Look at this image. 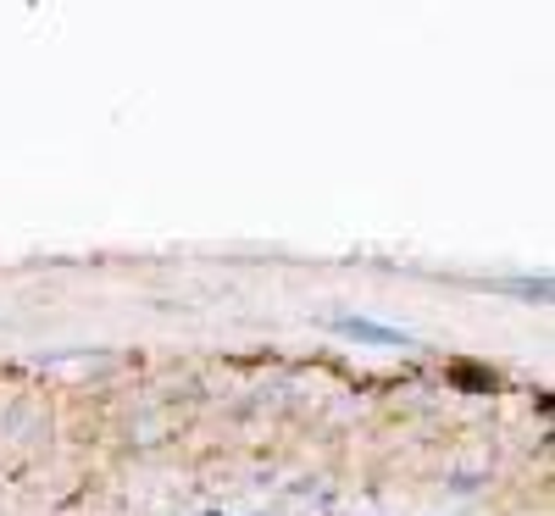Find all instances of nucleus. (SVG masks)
Returning <instances> with one entry per match:
<instances>
[{"label":"nucleus","instance_id":"obj_1","mask_svg":"<svg viewBox=\"0 0 555 516\" xmlns=\"http://www.w3.org/2000/svg\"><path fill=\"white\" fill-rule=\"evenodd\" d=\"M334 327L356 345H405L400 327H384V322H366V317H334Z\"/></svg>","mask_w":555,"mask_h":516},{"label":"nucleus","instance_id":"obj_2","mask_svg":"<svg viewBox=\"0 0 555 516\" xmlns=\"http://www.w3.org/2000/svg\"><path fill=\"white\" fill-rule=\"evenodd\" d=\"M505 289H512V295H528V300H544V295H550V284H544V278H512Z\"/></svg>","mask_w":555,"mask_h":516}]
</instances>
